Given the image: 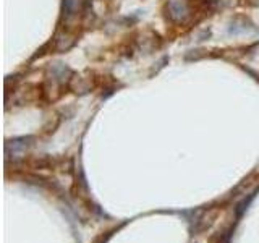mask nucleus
I'll return each mask as SVG.
<instances>
[{"instance_id":"f257e3e1","label":"nucleus","mask_w":259,"mask_h":243,"mask_svg":"<svg viewBox=\"0 0 259 243\" xmlns=\"http://www.w3.org/2000/svg\"><path fill=\"white\" fill-rule=\"evenodd\" d=\"M167 16L174 23H185L190 18V4L186 0H167Z\"/></svg>"},{"instance_id":"f03ea898","label":"nucleus","mask_w":259,"mask_h":243,"mask_svg":"<svg viewBox=\"0 0 259 243\" xmlns=\"http://www.w3.org/2000/svg\"><path fill=\"white\" fill-rule=\"evenodd\" d=\"M49 71H51L52 79L57 81V83H65V81L68 79V76L71 75V70L67 67V65H63V63L52 65V67L49 68Z\"/></svg>"}]
</instances>
